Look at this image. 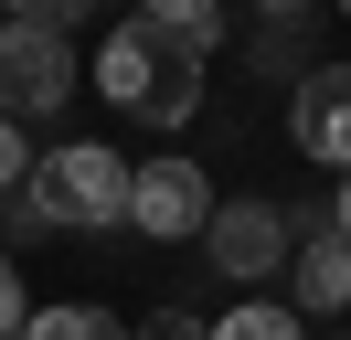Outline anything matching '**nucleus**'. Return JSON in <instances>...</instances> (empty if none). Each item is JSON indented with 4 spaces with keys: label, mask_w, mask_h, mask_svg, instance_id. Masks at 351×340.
<instances>
[{
    "label": "nucleus",
    "mask_w": 351,
    "mask_h": 340,
    "mask_svg": "<svg viewBox=\"0 0 351 340\" xmlns=\"http://www.w3.org/2000/svg\"><path fill=\"white\" fill-rule=\"evenodd\" d=\"M223 42V11H202V0H149L138 21H117L107 53H96V96L128 106V117H160L181 127L202 106V64H213Z\"/></svg>",
    "instance_id": "obj_1"
},
{
    "label": "nucleus",
    "mask_w": 351,
    "mask_h": 340,
    "mask_svg": "<svg viewBox=\"0 0 351 340\" xmlns=\"http://www.w3.org/2000/svg\"><path fill=\"white\" fill-rule=\"evenodd\" d=\"M22 212H32V223H75V234L128 223V160H117L107 138L43 149V160H32V181H22Z\"/></svg>",
    "instance_id": "obj_2"
},
{
    "label": "nucleus",
    "mask_w": 351,
    "mask_h": 340,
    "mask_svg": "<svg viewBox=\"0 0 351 340\" xmlns=\"http://www.w3.org/2000/svg\"><path fill=\"white\" fill-rule=\"evenodd\" d=\"M75 96V42L53 32V21L11 11L0 21V117L22 127V117H53V106Z\"/></svg>",
    "instance_id": "obj_3"
},
{
    "label": "nucleus",
    "mask_w": 351,
    "mask_h": 340,
    "mask_svg": "<svg viewBox=\"0 0 351 340\" xmlns=\"http://www.w3.org/2000/svg\"><path fill=\"white\" fill-rule=\"evenodd\" d=\"M128 223L149 234V245L202 234V223H213V181H202V160H149V170H128Z\"/></svg>",
    "instance_id": "obj_4"
},
{
    "label": "nucleus",
    "mask_w": 351,
    "mask_h": 340,
    "mask_svg": "<svg viewBox=\"0 0 351 340\" xmlns=\"http://www.w3.org/2000/svg\"><path fill=\"white\" fill-rule=\"evenodd\" d=\"M202 245H213V266L234 276V287H256V276H277L287 266V212L277 202H213V223H202Z\"/></svg>",
    "instance_id": "obj_5"
},
{
    "label": "nucleus",
    "mask_w": 351,
    "mask_h": 340,
    "mask_svg": "<svg viewBox=\"0 0 351 340\" xmlns=\"http://www.w3.org/2000/svg\"><path fill=\"white\" fill-rule=\"evenodd\" d=\"M287 138H298L319 170H351V64H308V75H298Z\"/></svg>",
    "instance_id": "obj_6"
},
{
    "label": "nucleus",
    "mask_w": 351,
    "mask_h": 340,
    "mask_svg": "<svg viewBox=\"0 0 351 340\" xmlns=\"http://www.w3.org/2000/svg\"><path fill=\"white\" fill-rule=\"evenodd\" d=\"M287 308L298 319H330V308H351V234L330 223V234H308V245H287Z\"/></svg>",
    "instance_id": "obj_7"
},
{
    "label": "nucleus",
    "mask_w": 351,
    "mask_h": 340,
    "mask_svg": "<svg viewBox=\"0 0 351 340\" xmlns=\"http://www.w3.org/2000/svg\"><path fill=\"white\" fill-rule=\"evenodd\" d=\"M202 340H308V319L287 298H245L234 319H202Z\"/></svg>",
    "instance_id": "obj_8"
},
{
    "label": "nucleus",
    "mask_w": 351,
    "mask_h": 340,
    "mask_svg": "<svg viewBox=\"0 0 351 340\" xmlns=\"http://www.w3.org/2000/svg\"><path fill=\"white\" fill-rule=\"evenodd\" d=\"M22 340H128V330H117V308H32Z\"/></svg>",
    "instance_id": "obj_9"
},
{
    "label": "nucleus",
    "mask_w": 351,
    "mask_h": 340,
    "mask_svg": "<svg viewBox=\"0 0 351 340\" xmlns=\"http://www.w3.org/2000/svg\"><path fill=\"white\" fill-rule=\"evenodd\" d=\"M22 181H32V149H22V127L0 117V202H22Z\"/></svg>",
    "instance_id": "obj_10"
},
{
    "label": "nucleus",
    "mask_w": 351,
    "mask_h": 340,
    "mask_svg": "<svg viewBox=\"0 0 351 340\" xmlns=\"http://www.w3.org/2000/svg\"><path fill=\"white\" fill-rule=\"evenodd\" d=\"M22 319H32V308H22V266L0 255V340H22Z\"/></svg>",
    "instance_id": "obj_11"
},
{
    "label": "nucleus",
    "mask_w": 351,
    "mask_h": 340,
    "mask_svg": "<svg viewBox=\"0 0 351 340\" xmlns=\"http://www.w3.org/2000/svg\"><path fill=\"white\" fill-rule=\"evenodd\" d=\"M138 340H202V319H192V308H160V319H149Z\"/></svg>",
    "instance_id": "obj_12"
},
{
    "label": "nucleus",
    "mask_w": 351,
    "mask_h": 340,
    "mask_svg": "<svg viewBox=\"0 0 351 340\" xmlns=\"http://www.w3.org/2000/svg\"><path fill=\"white\" fill-rule=\"evenodd\" d=\"M330 223H341V234H351V170H341V212H330Z\"/></svg>",
    "instance_id": "obj_13"
}]
</instances>
